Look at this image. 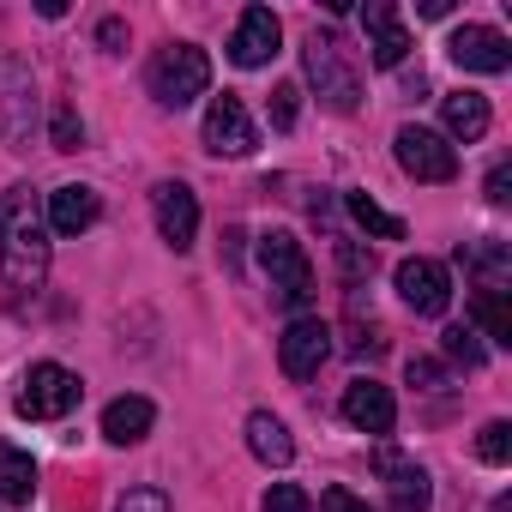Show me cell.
Masks as SVG:
<instances>
[{"instance_id": "1", "label": "cell", "mask_w": 512, "mask_h": 512, "mask_svg": "<svg viewBox=\"0 0 512 512\" xmlns=\"http://www.w3.org/2000/svg\"><path fill=\"white\" fill-rule=\"evenodd\" d=\"M0 284L13 296H37L49 284V217L31 181L0 193Z\"/></svg>"}, {"instance_id": "2", "label": "cell", "mask_w": 512, "mask_h": 512, "mask_svg": "<svg viewBox=\"0 0 512 512\" xmlns=\"http://www.w3.org/2000/svg\"><path fill=\"white\" fill-rule=\"evenodd\" d=\"M302 67H308V85L320 91V103H326L332 115H356V109H362V73H356L350 49L338 43V31H308Z\"/></svg>"}, {"instance_id": "3", "label": "cell", "mask_w": 512, "mask_h": 512, "mask_svg": "<svg viewBox=\"0 0 512 512\" xmlns=\"http://www.w3.org/2000/svg\"><path fill=\"white\" fill-rule=\"evenodd\" d=\"M145 85H151V97H157L163 109H187V103L205 97V85H211V55L193 49V43H169V49L151 55Z\"/></svg>"}, {"instance_id": "4", "label": "cell", "mask_w": 512, "mask_h": 512, "mask_svg": "<svg viewBox=\"0 0 512 512\" xmlns=\"http://www.w3.org/2000/svg\"><path fill=\"white\" fill-rule=\"evenodd\" d=\"M260 272L272 284V296L284 308H308L314 302V260L302 253V241L290 229H266L260 235Z\"/></svg>"}, {"instance_id": "5", "label": "cell", "mask_w": 512, "mask_h": 512, "mask_svg": "<svg viewBox=\"0 0 512 512\" xmlns=\"http://www.w3.org/2000/svg\"><path fill=\"white\" fill-rule=\"evenodd\" d=\"M79 398H85V386H79L73 368H61V362H37V368L25 374L19 416H25V422H61L67 410H79Z\"/></svg>"}, {"instance_id": "6", "label": "cell", "mask_w": 512, "mask_h": 512, "mask_svg": "<svg viewBox=\"0 0 512 512\" xmlns=\"http://www.w3.org/2000/svg\"><path fill=\"white\" fill-rule=\"evenodd\" d=\"M0 121H7V145L31 151L37 133V73L19 55H0Z\"/></svg>"}, {"instance_id": "7", "label": "cell", "mask_w": 512, "mask_h": 512, "mask_svg": "<svg viewBox=\"0 0 512 512\" xmlns=\"http://www.w3.org/2000/svg\"><path fill=\"white\" fill-rule=\"evenodd\" d=\"M199 139H205L211 157H253V151H260V127H253V115H247V103H241L235 91L211 97Z\"/></svg>"}, {"instance_id": "8", "label": "cell", "mask_w": 512, "mask_h": 512, "mask_svg": "<svg viewBox=\"0 0 512 512\" xmlns=\"http://www.w3.org/2000/svg\"><path fill=\"white\" fill-rule=\"evenodd\" d=\"M392 151H398V169L410 175V181H452L458 175V151L446 145V133H434V127H398V139H392Z\"/></svg>"}, {"instance_id": "9", "label": "cell", "mask_w": 512, "mask_h": 512, "mask_svg": "<svg viewBox=\"0 0 512 512\" xmlns=\"http://www.w3.org/2000/svg\"><path fill=\"white\" fill-rule=\"evenodd\" d=\"M398 296H404L410 314L440 320L452 308V278H446L440 260H422V253H416V260H398Z\"/></svg>"}, {"instance_id": "10", "label": "cell", "mask_w": 512, "mask_h": 512, "mask_svg": "<svg viewBox=\"0 0 512 512\" xmlns=\"http://www.w3.org/2000/svg\"><path fill=\"white\" fill-rule=\"evenodd\" d=\"M326 356H332V326L314 320V314L290 320V332L278 338V362H284L290 380H314V374L326 368Z\"/></svg>"}, {"instance_id": "11", "label": "cell", "mask_w": 512, "mask_h": 512, "mask_svg": "<svg viewBox=\"0 0 512 512\" xmlns=\"http://www.w3.org/2000/svg\"><path fill=\"white\" fill-rule=\"evenodd\" d=\"M151 211H157V235L175 253H187L193 235H199V199H193V187L187 181H157L151 187Z\"/></svg>"}, {"instance_id": "12", "label": "cell", "mask_w": 512, "mask_h": 512, "mask_svg": "<svg viewBox=\"0 0 512 512\" xmlns=\"http://www.w3.org/2000/svg\"><path fill=\"white\" fill-rule=\"evenodd\" d=\"M278 43H284V25H278V13L272 7H247L241 19H235V37H229V61L235 67H272V55H278Z\"/></svg>"}, {"instance_id": "13", "label": "cell", "mask_w": 512, "mask_h": 512, "mask_svg": "<svg viewBox=\"0 0 512 512\" xmlns=\"http://www.w3.org/2000/svg\"><path fill=\"white\" fill-rule=\"evenodd\" d=\"M374 470L386 476V500H392V512H428L434 482H428V470H422L416 458H404V452L380 446V452H374Z\"/></svg>"}, {"instance_id": "14", "label": "cell", "mask_w": 512, "mask_h": 512, "mask_svg": "<svg viewBox=\"0 0 512 512\" xmlns=\"http://www.w3.org/2000/svg\"><path fill=\"white\" fill-rule=\"evenodd\" d=\"M446 55L464 67V73H506L512 67V43L494 31V25H458Z\"/></svg>"}, {"instance_id": "15", "label": "cell", "mask_w": 512, "mask_h": 512, "mask_svg": "<svg viewBox=\"0 0 512 512\" xmlns=\"http://www.w3.org/2000/svg\"><path fill=\"white\" fill-rule=\"evenodd\" d=\"M344 422H350L356 434L386 440L392 422H398V404H392V392H386L380 380H350V386H344Z\"/></svg>"}, {"instance_id": "16", "label": "cell", "mask_w": 512, "mask_h": 512, "mask_svg": "<svg viewBox=\"0 0 512 512\" xmlns=\"http://www.w3.org/2000/svg\"><path fill=\"white\" fill-rule=\"evenodd\" d=\"M49 235H85L97 217H103V199H97V187H85V181H67V187H55L49 193Z\"/></svg>"}, {"instance_id": "17", "label": "cell", "mask_w": 512, "mask_h": 512, "mask_svg": "<svg viewBox=\"0 0 512 512\" xmlns=\"http://www.w3.org/2000/svg\"><path fill=\"white\" fill-rule=\"evenodd\" d=\"M362 25H368V55H374V67H404L410 31L398 25V7H392V0H368V7H362Z\"/></svg>"}, {"instance_id": "18", "label": "cell", "mask_w": 512, "mask_h": 512, "mask_svg": "<svg viewBox=\"0 0 512 512\" xmlns=\"http://www.w3.org/2000/svg\"><path fill=\"white\" fill-rule=\"evenodd\" d=\"M440 121H446V145H452V139L476 145V139L494 127V109H488L482 91H452V97H440Z\"/></svg>"}, {"instance_id": "19", "label": "cell", "mask_w": 512, "mask_h": 512, "mask_svg": "<svg viewBox=\"0 0 512 512\" xmlns=\"http://www.w3.org/2000/svg\"><path fill=\"white\" fill-rule=\"evenodd\" d=\"M151 422H157V404H151V398H139V392H127V398H115V404L103 410V440L133 446V440H145V434H151Z\"/></svg>"}, {"instance_id": "20", "label": "cell", "mask_w": 512, "mask_h": 512, "mask_svg": "<svg viewBox=\"0 0 512 512\" xmlns=\"http://www.w3.org/2000/svg\"><path fill=\"white\" fill-rule=\"evenodd\" d=\"M247 452L260 458V464H272V470H284V464L296 458V440H290V428H284L272 410H253V416H247Z\"/></svg>"}, {"instance_id": "21", "label": "cell", "mask_w": 512, "mask_h": 512, "mask_svg": "<svg viewBox=\"0 0 512 512\" xmlns=\"http://www.w3.org/2000/svg\"><path fill=\"white\" fill-rule=\"evenodd\" d=\"M458 260L482 278L476 290H506V278H512V253H506V241H476V247H458Z\"/></svg>"}, {"instance_id": "22", "label": "cell", "mask_w": 512, "mask_h": 512, "mask_svg": "<svg viewBox=\"0 0 512 512\" xmlns=\"http://www.w3.org/2000/svg\"><path fill=\"white\" fill-rule=\"evenodd\" d=\"M31 494H37V464L7 446V452H0V500H7V506H31Z\"/></svg>"}, {"instance_id": "23", "label": "cell", "mask_w": 512, "mask_h": 512, "mask_svg": "<svg viewBox=\"0 0 512 512\" xmlns=\"http://www.w3.org/2000/svg\"><path fill=\"white\" fill-rule=\"evenodd\" d=\"M470 314H476V326L494 344H512V302H506V290H476L470 296Z\"/></svg>"}, {"instance_id": "24", "label": "cell", "mask_w": 512, "mask_h": 512, "mask_svg": "<svg viewBox=\"0 0 512 512\" xmlns=\"http://www.w3.org/2000/svg\"><path fill=\"white\" fill-rule=\"evenodd\" d=\"M344 205H350V217H356L368 235H380V241H404V217H392V211H386V205H374L368 193H350Z\"/></svg>"}, {"instance_id": "25", "label": "cell", "mask_w": 512, "mask_h": 512, "mask_svg": "<svg viewBox=\"0 0 512 512\" xmlns=\"http://www.w3.org/2000/svg\"><path fill=\"white\" fill-rule=\"evenodd\" d=\"M476 458L482 464H512V422H482V434H476Z\"/></svg>"}, {"instance_id": "26", "label": "cell", "mask_w": 512, "mask_h": 512, "mask_svg": "<svg viewBox=\"0 0 512 512\" xmlns=\"http://www.w3.org/2000/svg\"><path fill=\"white\" fill-rule=\"evenodd\" d=\"M49 145H55V151H79V145H85V121H79L73 103L55 109V121H49Z\"/></svg>"}, {"instance_id": "27", "label": "cell", "mask_w": 512, "mask_h": 512, "mask_svg": "<svg viewBox=\"0 0 512 512\" xmlns=\"http://www.w3.org/2000/svg\"><path fill=\"white\" fill-rule=\"evenodd\" d=\"M440 344H446V356H452V362H464V368H482V362H488V350L476 344V332H470V326H446V332H440Z\"/></svg>"}, {"instance_id": "28", "label": "cell", "mask_w": 512, "mask_h": 512, "mask_svg": "<svg viewBox=\"0 0 512 512\" xmlns=\"http://www.w3.org/2000/svg\"><path fill=\"white\" fill-rule=\"evenodd\" d=\"M296 115H302V85H278V91H272V127L290 133Z\"/></svg>"}, {"instance_id": "29", "label": "cell", "mask_w": 512, "mask_h": 512, "mask_svg": "<svg viewBox=\"0 0 512 512\" xmlns=\"http://www.w3.org/2000/svg\"><path fill=\"white\" fill-rule=\"evenodd\" d=\"M404 374H410V386H416V392H440V386H446V368H440L434 356H410V362H404Z\"/></svg>"}, {"instance_id": "30", "label": "cell", "mask_w": 512, "mask_h": 512, "mask_svg": "<svg viewBox=\"0 0 512 512\" xmlns=\"http://www.w3.org/2000/svg\"><path fill=\"white\" fill-rule=\"evenodd\" d=\"M266 512H314V500H308L296 482H278V488L266 494Z\"/></svg>"}, {"instance_id": "31", "label": "cell", "mask_w": 512, "mask_h": 512, "mask_svg": "<svg viewBox=\"0 0 512 512\" xmlns=\"http://www.w3.org/2000/svg\"><path fill=\"white\" fill-rule=\"evenodd\" d=\"M115 512H169V494H157V488H127V494L115 500Z\"/></svg>"}, {"instance_id": "32", "label": "cell", "mask_w": 512, "mask_h": 512, "mask_svg": "<svg viewBox=\"0 0 512 512\" xmlns=\"http://www.w3.org/2000/svg\"><path fill=\"white\" fill-rule=\"evenodd\" d=\"M338 266H344V278H368L374 272V260H368L356 241H338Z\"/></svg>"}, {"instance_id": "33", "label": "cell", "mask_w": 512, "mask_h": 512, "mask_svg": "<svg viewBox=\"0 0 512 512\" xmlns=\"http://www.w3.org/2000/svg\"><path fill=\"white\" fill-rule=\"evenodd\" d=\"M320 512H374V506L356 500L350 488H326V494H320Z\"/></svg>"}, {"instance_id": "34", "label": "cell", "mask_w": 512, "mask_h": 512, "mask_svg": "<svg viewBox=\"0 0 512 512\" xmlns=\"http://www.w3.org/2000/svg\"><path fill=\"white\" fill-rule=\"evenodd\" d=\"M97 43H103V55H121V43H127V25H121V19H103V25H97Z\"/></svg>"}, {"instance_id": "35", "label": "cell", "mask_w": 512, "mask_h": 512, "mask_svg": "<svg viewBox=\"0 0 512 512\" xmlns=\"http://www.w3.org/2000/svg\"><path fill=\"white\" fill-rule=\"evenodd\" d=\"M506 187H512V169H506V163H494V169H488V199H494V205H506V199H512Z\"/></svg>"}, {"instance_id": "36", "label": "cell", "mask_w": 512, "mask_h": 512, "mask_svg": "<svg viewBox=\"0 0 512 512\" xmlns=\"http://www.w3.org/2000/svg\"><path fill=\"white\" fill-rule=\"evenodd\" d=\"M241 241L247 229H223V266H241Z\"/></svg>"}]
</instances>
